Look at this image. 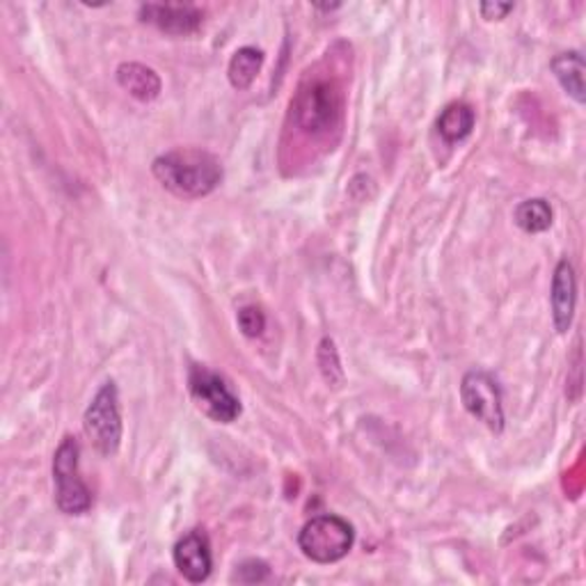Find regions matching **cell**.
<instances>
[{"instance_id": "6da1fadb", "label": "cell", "mask_w": 586, "mask_h": 586, "mask_svg": "<svg viewBox=\"0 0 586 586\" xmlns=\"http://www.w3.org/2000/svg\"><path fill=\"white\" fill-rule=\"evenodd\" d=\"M154 177L161 181L166 189L179 198H204L223 179V168L218 158L202 149H177L158 156L154 166Z\"/></svg>"}, {"instance_id": "7a4b0ae2", "label": "cell", "mask_w": 586, "mask_h": 586, "mask_svg": "<svg viewBox=\"0 0 586 586\" xmlns=\"http://www.w3.org/2000/svg\"><path fill=\"white\" fill-rule=\"evenodd\" d=\"M341 92L328 78H312L291 101V117L309 136H324L339 124Z\"/></svg>"}, {"instance_id": "3957f363", "label": "cell", "mask_w": 586, "mask_h": 586, "mask_svg": "<svg viewBox=\"0 0 586 586\" xmlns=\"http://www.w3.org/2000/svg\"><path fill=\"white\" fill-rule=\"evenodd\" d=\"M356 541L353 527L339 516H318L298 534L303 554L316 564H335L351 552Z\"/></svg>"}, {"instance_id": "277c9868", "label": "cell", "mask_w": 586, "mask_h": 586, "mask_svg": "<svg viewBox=\"0 0 586 586\" xmlns=\"http://www.w3.org/2000/svg\"><path fill=\"white\" fill-rule=\"evenodd\" d=\"M78 457L81 447L74 438H65L53 457V482H56V504L67 516H81L90 511L92 493L78 476Z\"/></svg>"}, {"instance_id": "5b68a950", "label": "cell", "mask_w": 586, "mask_h": 586, "mask_svg": "<svg viewBox=\"0 0 586 586\" xmlns=\"http://www.w3.org/2000/svg\"><path fill=\"white\" fill-rule=\"evenodd\" d=\"M83 426L99 454L103 457L117 454L122 442V413H120V392L113 381L105 383L90 402L83 417Z\"/></svg>"}, {"instance_id": "8992f818", "label": "cell", "mask_w": 586, "mask_h": 586, "mask_svg": "<svg viewBox=\"0 0 586 586\" xmlns=\"http://www.w3.org/2000/svg\"><path fill=\"white\" fill-rule=\"evenodd\" d=\"M189 390L195 406L213 421L232 424L238 415H241V402L234 394V390L227 385L223 376L209 367L195 364L191 367L189 374Z\"/></svg>"}, {"instance_id": "52a82bcc", "label": "cell", "mask_w": 586, "mask_h": 586, "mask_svg": "<svg viewBox=\"0 0 586 586\" xmlns=\"http://www.w3.org/2000/svg\"><path fill=\"white\" fill-rule=\"evenodd\" d=\"M461 402L465 410L484 421L491 431L502 433L504 429V408L502 392L497 381L486 371H470L461 383Z\"/></svg>"}, {"instance_id": "ba28073f", "label": "cell", "mask_w": 586, "mask_h": 586, "mask_svg": "<svg viewBox=\"0 0 586 586\" xmlns=\"http://www.w3.org/2000/svg\"><path fill=\"white\" fill-rule=\"evenodd\" d=\"M172 556L177 571L191 584H202L209 579L213 568V556H211V543L204 531L195 529L191 534L179 539Z\"/></svg>"}, {"instance_id": "9c48e42d", "label": "cell", "mask_w": 586, "mask_h": 586, "mask_svg": "<svg viewBox=\"0 0 586 586\" xmlns=\"http://www.w3.org/2000/svg\"><path fill=\"white\" fill-rule=\"evenodd\" d=\"M550 301H552V322L556 333H566L573 324L575 301H577V278L568 259H562L556 263Z\"/></svg>"}, {"instance_id": "30bf717a", "label": "cell", "mask_w": 586, "mask_h": 586, "mask_svg": "<svg viewBox=\"0 0 586 586\" xmlns=\"http://www.w3.org/2000/svg\"><path fill=\"white\" fill-rule=\"evenodd\" d=\"M140 19L168 35H191L202 25V12L193 5L149 3L140 8Z\"/></svg>"}, {"instance_id": "8fae6325", "label": "cell", "mask_w": 586, "mask_h": 586, "mask_svg": "<svg viewBox=\"0 0 586 586\" xmlns=\"http://www.w3.org/2000/svg\"><path fill=\"white\" fill-rule=\"evenodd\" d=\"M117 83L140 101H154L161 94V78L158 74L145 65L138 63H124L117 69Z\"/></svg>"}, {"instance_id": "7c38bea8", "label": "cell", "mask_w": 586, "mask_h": 586, "mask_svg": "<svg viewBox=\"0 0 586 586\" xmlns=\"http://www.w3.org/2000/svg\"><path fill=\"white\" fill-rule=\"evenodd\" d=\"M550 67L556 76V81L562 83V88L566 90V94L573 97L577 103H584L586 101V83H584L586 65L579 53L577 50L562 53V56H556L552 60Z\"/></svg>"}, {"instance_id": "4fadbf2b", "label": "cell", "mask_w": 586, "mask_h": 586, "mask_svg": "<svg viewBox=\"0 0 586 586\" xmlns=\"http://www.w3.org/2000/svg\"><path fill=\"white\" fill-rule=\"evenodd\" d=\"M261 65H263V53L259 48H252V46L238 48L232 56L229 69H227L232 88L234 90H248L255 83Z\"/></svg>"}, {"instance_id": "5bb4252c", "label": "cell", "mask_w": 586, "mask_h": 586, "mask_svg": "<svg viewBox=\"0 0 586 586\" xmlns=\"http://www.w3.org/2000/svg\"><path fill=\"white\" fill-rule=\"evenodd\" d=\"M474 128V111L467 103H451L438 117V131L447 143L465 140Z\"/></svg>"}, {"instance_id": "9a60e30c", "label": "cell", "mask_w": 586, "mask_h": 586, "mask_svg": "<svg viewBox=\"0 0 586 586\" xmlns=\"http://www.w3.org/2000/svg\"><path fill=\"white\" fill-rule=\"evenodd\" d=\"M516 225L527 234H539V232L550 229V225H552V206L541 198L525 200L516 209Z\"/></svg>"}, {"instance_id": "2e32d148", "label": "cell", "mask_w": 586, "mask_h": 586, "mask_svg": "<svg viewBox=\"0 0 586 586\" xmlns=\"http://www.w3.org/2000/svg\"><path fill=\"white\" fill-rule=\"evenodd\" d=\"M318 362H322L324 379L330 385L339 387L343 383V371H341V364H339V356H337L335 343L330 339L322 341V349H318Z\"/></svg>"}, {"instance_id": "e0dca14e", "label": "cell", "mask_w": 586, "mask_h": 586, "mask_svg": "<svg viewBox=\"0 0 586 586\" xmlns=\"http://www.w3.org/2000/svg\"><path fill=\"white\" fill-rule=\"evenodd\" d=\"M238 328L246 337H259L266 328V316L259 307L248 305L244 309H238Z\"/></svg>"}, {"instance_id": "ac0fdd59", "label": "cell", "mask_w": 586, "mask_h": 586, "mask_svg": "<svg viewBox=\"0 0 586 586\" xmlns=\"http://www.w3.org/2000/svg\"><path fill=\"white\" fill-rule=\"evenodd\" d=\"M266 577H269V566H266L263 562H259V559H248V562H244L241 566H238V571L234 575V579L246 582V584L263 582Z\"/></svg>"}, {"instance_id": "d6986e66", "label": "cell", "mask_w": 586, "mask_h": 586, "mask_svg": "<svg viewBox=\"0 0 586 586\" xmlns=\"http://www.w3.org/2000/svg\"><path fill=\"white\" fill-rule=\"evenodd\" d=\"M482 16L488 21H499L504 19L509 12H514V3H484L482 8Z\"/></svg>"}]
</instances>
